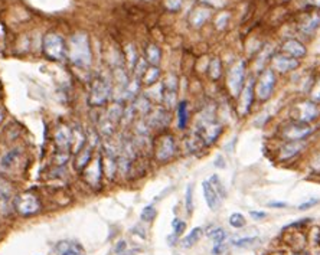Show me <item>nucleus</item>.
<instances>
[{"mask_svg": "<svg viewBox=\"0 0 320 255\" xmlns=\"http://www.w3.org/2000/svg\"><path fill=\"white\" fill-rule=\"evenodd\" d=\"M71 140H72V130L66 125H59L55 132V143L59 147V150L71 149Z\"/></svg>", "mask_w": 320, "mask_h": 255, "instance_id": "20", "label": "nucleus"}, {"mask_svg": "<svg viewBox=\"0 0 320 255\" xmlns=\"http://www.w3.org/2000/svg\"><path fill=\"white\" fill-rule=\"evenodd\" d=\"M189 121V112H188V102L186 101H180L177 105V125L179 129H186V124Z\"/></svg>", "mask_w": 320, "mask_h": 255, "instance_id": "23", "label": "nucleus"}, {"mask_svg": "<svg viewBox=\"0 0 320 255\" xmlns=\"http://www.w3.org/2000/svg\"><path fill=\"white\" fill-rule=\"evenodd\" d=\"M13 195V188L12 185L6 180L0 176V200L2 202H9Z\"/></svg>", "mask_w": 320, "mask_h": 255, "instance_id": "26", "label": "nucleus"}, {"mask_svg": "<svg viewBox=\"0 0 320 255\" xmlns=\"http://www.w3.org/2000/svg\"><path fill=\"white\" fill-rule=\"evenodd\" d=\"M304 3L313 9H320V0H304Z\"/></svg>", "mask_w": 320, "mask_h": 255, "instance_id": "44", "label": "nucleus"}, {"mask_svg": "<svg viewBox=\"0 0 320 255\" xmlns=\"http://www.w3.org/2000/svg\"><path fill=\"white\" fill-rule=\"evenodd\" d=\"M3 117H5V115H3V111L0 110V122L3 121Z\"/></svg>", "mask_w": 320, "mask_h": 255, "instance_id": "47", "label": "nucleus"}, {"mask_svg": "<svg viewBox=\"0 0 320 255\" xmlns=\"http://www.w3.org/2000/svg\"><path fill=\"white\" fill-rule=\"evenodd\" d=\"M208 236L215 242V245H222V242L225 241L227 233H225V231L221 229V228H215V229H212V231L208 232Z\"/></svg>", "mask_w": 320, "mask_h": 255, "instance_id": "31", "label": "nucleus"}, {"mask_svg": "<svg viewBox=\"0 0 320 255\" xmlns=\"http://www.w3.org/2000/svg\"><path fill=\"white\" fill-rule=\"evenodd\" d=\"M240 102H238V111L241 115H247L248 111L251 110L253 100H254V81H250L248 84L244 85L241 94L238 95Z\"/></svg>", "mask_w": 320, "mask_h": 255, "instance_id": "15", "label": "nucleus"}, {"mask_svg": "<svg viewBox=\"0 0 320 255\" xmlns=\"http://www.w3.org/2000/svg\"><path fill=\"white\" fill-rule=\"evenodd\" d=\"M202 235H203V229L200 228V226H196V228H193L190 232L182 239V246H185V248H190V246H193V245L198 242L199 239L202 238Z\"/></svg>", "mask_w": 320, "mask_h": 255, "instance_id": "24", "label": "nucleus"}, {"mask_svg": "<svg viewBox=\"0 0 320 255\" xmlns=\"http://www.w3.org/2000/svg\"><path fill=\"white\" fill-rule=\"evenodd\" d=\"M176 153V143L172 134H163L160 136L155 143V156L156 159L162 163L170 160Z\"/></svg>", "mask_w": 320, "mask_h": 255, "instance_id": "8", "label": "nucleus"}, {"mask_svg": "<svg viewBox=\"0 0 320 255\" xmlns=\"http://www.w3.org/2000/svg\"><path fill=\"white\" fill-rule=\"evenodd\" d=\"M222 129L220 124H217V122H214V120H203L202 122V125L199 127V132H198V136L202 139V142L205 143V145H210V143H214L217 139H218V136L221 134Z\"/></svg>", "mask_w": 320, "mask_h": 255, "instance_id": "12", "label": "nucleus"}, {"mask_svg": "<svg viewBox=\"0 0 320 255\" xmlns=\"http://www.w3.org/2000/svg\"><path fill=\"white\" fill-rule=\"evenodd\" d=\"M44 52L52 61H62L66 55V44L58 34H48L44 38Z\"/></svg>", "mask_w": 320, "mask_h": 255, "instance_id": "3", "label": "nucleus"}, {"mask_svg": "<svg viewBox=\"0 0 320 255\" xmlns=\"http://www.w3.org/2000/svg\"><path fill=\"white\" fill-rule=\"evenodd\" d=\"M244 79H245V62L238 61L234 67H231L227 75V85L232 97H238L241 94L245 85Z\"/></svg>", "mask_w": 320, "mask_h": 255, "instance_id": "4", "label": "nucleus"}, {"mask_svg": "<svg viewBox=\"0 0 320 255\" xmlns=\"http://www.w3.org/2000/svg\"><path fill=\"white\" fill-rule=\"evenodd\" d=\"M91 156H92L91 146H84V147L78 152L75 163H74V166H75V169H77L78 172H82L85 167L88 166V163L91 162Z\"/></svg>", "mask_w": 320, "mask_h": 255, "instance_id": "22", "label": "nucleus"}, {"mask_svg": "<svg viewBox=\"0 0 320 255\" xmlns=\"http://www.w3.org/2000/svg\"><path fill=\"white\" fill-rule=\"evenodd\" d=\"M209 69H210L209 71L210 78H212V79H220V78H221V75H222L221 61H220L218 58H214V59H212Z\"/></svg>", "mask_w": 320, "mask_h": 255, "instance_id": "32", "label": "nucleus"}, {"mask_svg": "<svg viewBox=\"0 0 320 255\" xmlns=\"http://www.w3.org/2000/svg\"><path fill=\"white\" fill-rule=\"evenodd\" d=\"M311 98L316 102H320V79L314 84V87L311 89Z\"/></svg>", "mask_w": 320, "mask_h": 255, "instance_id": "38", "label": "nucleus"}, {"mask_svg": "<svg viewBox=\"0 0 320 255\" xmlns=\"http://www.w3.org/2000/svg\"><path fill=\"white\" fill-rule=\"evenodd\" d=\"M58 255H85V251L81 245L74 241H59L55 246Z\"/></svg>", "mask_w": 320, "mask_h": 255, "instance_id": "19", "label": "nucleus"}, {"mask_svg": "<svg viewBox=\"0 0 320 255\" xmlns=\"http://www.w3.org/2000/svg\"><path fill=\"white\" fill-rule=\"evenodd\" d=\"M281 52L286 54V55L291 56V58L301 59L303 56H306L307 49H306V46L301 44L300 41L294 39V38H288V39H286L281 44Z\"/></svg>", "mask_w": 320, "mask_h": 255, "instance_id": "16", "label": "nucleus"}, {"mask_svg": "<svg viewBox=\"0 0 320 255\" xmlns=\"http://www.w3.org/2000/svg\"><path fill=\"white\" fill-rule=\"evenodd\" d=\"M300 62L296 58H291V56L286 55V54H276L271 58V68L274 71H278V72H290V71H294L296 68H298Z\"/></svg>", "mask_w": 320, "mask_h": 255, "instance_id": "13", "label": "nucleus"}, {"mask_svg": "<svg viewBox=\"0 0 320 255\" xmlns=\"http://www.w3.org/2000/svg\"><path fill=\"white\" fill-rule=\"evenodd\" d=\"M66 52L74 65L79 68H87L91 65V48L88 36L85 34L72 35Z\"/></svg>", "mask_w": 320, "mask_h": 255, "instance_id": "1", "label": "nucleus"}, {"mask_svg": "<svg viewBox=\"0 0 320 255\" xmlns=\"http://www.w3.org/2000/svg\"><path fill=\"white\" fill-rule=\"evenodd\" d=\"M13 208L22 216H31L41 211V202L33 193H22L13 200Z\"/></svg>", "mask_w": 320, "mask_h": 255, "instance_id": "5", "label": "nucleus"}, {"mask_svg": "<svg viewBox=\"0 0 320 255\" xmlns=\"http://www.w3.org/2000/svg\"><path fill=\"white\" fill-rule=\"evenodd\" d=\"M81 173L84 175V178L88 182L89 186L97 188L99 182H101V178H102V160H101V156L95 157L94 160H91L88 166L85 167Z\"/></svg>", "mask_w": 320, "mask_h": 255, "instance_id": "10", "label": "nucleus"}, {"mask_svg": "<svg viewBox=\"0 0 320 255\" xmlns=\"http://www.w3.org/2000/svg\"><path fill=\"white\" fill-rule=\"evenodd\" d=\"M210 8H205V6H199V8H195L190 16H189V23L193 26V28H200L203 26L205 23L208 22V19L210 18Z\"/></svg>", "mask_w": 320, "mask_h": 255, "instance_id": "18", "label": "nucleus"}, {"mask_svg": "<svg viewBox=\"0 0 320 255\" xmlns=\"http://www.w3.org/2000/svg\"><path fill=\"white\" fill-rule=\"evenodd\" d=\"M214 165H215V167H220V169H225L227 167V163H224V157L222 156H217Z\"/></svg>", "mask_w": 320, "mask_h": 255, "instance_id": "43", "label": "nucleus"}, {"mask_svg": "<svg viewBox=\"0 0 320 255\" xmlns=\"http://www.w3.org/2000/svg\"><path fill=\"white\" fill-rule=\"evenodd\" d=\"M202 189H203V196H205V200H206L210 211H218L221 206V198L218 196L215 189L212 188L209 180L202 182Z\"/></svg>", "mask_w": 320, "mask_h": 255, "instance_id": "17", "label": "nucleus"}, {"mask_svg": "<svg viewBox=\"0 0 320 255\" xmlns=\"http://www.w3.org/2000/svg\"><path fill=\"white\" fill-rule=\"evenodd\" d=\"M306 149V143L303 140H293V142H286L283 147L278 152V160L281 162H287L291 160L293 157L300 155L303 150Z\"/></svg>", "mask_w": 320, "mask_h": 255, "instance_id": "14", "label": "nucleus"}, {"mask_svg": "<svg viewBox=\"0 0 320 255\" xmlns=\"http://www.w3.org/2000/svg\"><path fill=\"white\" fill-rule=\"evenodd\" d=\"M209 183L212 185V188L215 189V192L218 193V196H220L221 199H225V198H227V190L224 188L221 179H220L218 175H212L209 178Z\"/></svg>", "mask_w": 320, "mask_h": 255, "instance_id": "29", "label": "nucleus"}, {"mask_svg": "<svg viewBox=\"0 0 320 255\" xmlns=\"http://www.w3.org/2000/svg\"><path fill=\"white\" fill-rule=\"evenodd\" d=\"M250 215H251V218L255 219V221H263L265 219L268 215H267V212H263V211H251L250 212Z\"/></svg>", "mask_w": 320, "mask_h": 255, "instance_id": "40", "label": "nucleus"}, {"mask_svg": "<svg viewBox=\"0 0 320 255\" xmlns=\"http://www.w3.org/2000/svg\"><path fill=\"white\" fill-rule=\"evenodd\" d=\"M172 225H173V229H175V232L173 233H175V235H177V236H179V235H182V233L186 231V223H185L183 221L175 219Z\"/></svg>", "mask_w": 320, "mask_h": 255, "instance_id": "37", "label": "nucleus"}, {"mask_svg": "<svg viewBox=\"0 0 320 255\" xmlns=\"http://www.w3.org/2000/svg\"><path fill=\"white\" fill-rule=\"evenodd\" d=\"M185 205L188 213H192L193 211V185L189 183L186 186V193H185Z\"/></svg>", "mask_w": 320, "mask_h": 255, "instance_id": "35", "label": "nucleus"}, {"mask_svg": "<svg viewBox=\"0 0 320 255\" xmlns=\"http://www.w3.org/2000/svg\"><path fill=\"white\" fill-rule=\"evenodd\" d=\"M313 133V129L309 125V122L303 121H291L286 124L281 129V137L286 142H293V140H304L307 136Z\"/></svg>", "mask_w": 320, "mask_h": 255, "instance_id": "7", "label": "nucleus"}, {"mask_svg": "<svg viewBox=\"0 0 320 255\" xmlns=\"http://www.w3.org/2000/svg\"><path fill=\"white\" fill-rule=\"evenodd\" d=\"M166 122H169V114L165 110H156L153 115H150V124L152 125H165Z\"/></svg>", "mask_w": 320, "mask_h": 255, "instance_id": "28", "label": "nucleus"}, {"mask_svg": "<svg viewBox=\"0 0 320 255\" xmlns=\"http://www.w3.org/2000/svg\"><path fill=\"white\" fill-rule=\"evenodd\" d=\"M287 205V202H270V203H268L270 208H276V209H283V208H286Z\"/></svg>", "mask_w": 320, "mask_h": 255, "instance_id": "42", "label": "nucleus"}, {"mask_svg": "<svg viewBox=\"0 0 320 255\" xmlns=\"http://www.w3.org/2000/svg\"><path fill=\"white\" fill-rule=\"evenodd\" d=\"M254 94L260 101H267L271 98L276 87V74L273 68H265L261 71L257 84H254Z\"/></svg>", "mask_w": 320, "mask_h": 255, "instance_id": "2", "label": "nucleus"}, {"mask_svg": "<svg viewBox=\"0 0 320 255\" xmlns=\"http://www.w3.org/2000/svg\"><path fill=\"white\" fill-rule=\"evenodd\" d=\"M177 238H179V236H177V235H175V233L169 235V236H167V242H169V245H170V246H175L177 242Z\"/></svg>", "mask_w": 320, "mask_h": 255, "instance_id": "45", "label": "nucleus"}, {"mask_svg": "<svg viewBox=\"0 0 320 255\" xmlns=\"http://www.w3.org/2000/svg\"><path fill=\"white\" fill-rule=\"evenodd\" d=\"M317 114H319L317 105L314 102H310V101L300 102L293 110V117H294L296 121L309 122L311 120H314L317 117Z\"/></svg>", "mask_w": 320, "mask_h": 255, "instance_id": "11", "label": "nucleus"}, {"mask_svg": "<svg viewBox=\"0 0 320 255\" xmlns=\"http://www.w3.org/2000/svg\"><path fill=\"white\" fill-rule=\"evenodd\" d=\"M156 215H157V211H156L155 206L153 205H147L146 208H143L140 218L144 222H152L156 218Z\"/></svg>", "mask_w": 320, "mask_h": 255, "instance_id": "34", "label": "nucleus"}, {"mask_svg": "<svg viewBox=\"0 0 320 255\" xmlns=\"http://www.w3.org/2000/svg\"><path fill=\"white\" fill-rule=\"evenodd\" d=\"M298 32L304 36H311L320 28V9H311L301 15L297 22Z\"/></svg>", "mask_w": 320, "mask_h": 255, "instance_id": "9", "label": "nucleus"}, {"mask_svg": "<svg viewBox=\"0 0 320 255\" xmlns=\"http://www.w3.org/2000/svg\"><path fill=\"white\" fill-rule=\"evenodd\" d=\"M257 241H258V236H245V238L235 239V241L232 242V245L237 246V248H247V246L254 245Z\"/></svg>", "mask_w": 320, "mask_h": 255, "instance_id": "33", "label": "nucleus"}, {"mask_svg": "<svg viewBox=\"0 0 320 255\" xmlns=\"http://www.w3.org/2000/svg\"><path fill=\"white\" fill-rule=\"evenodd\" d=\"M111 94V87L109 81L105 78H95L91 85V92H89V104L94 107L104 105Z\"/></svg>", "mask_w": 320, "mask_h": 255, "instance_id": "6", "label": "nucleus"}, {"mask_svg": "<svg viewBox=\"0 0 320 255\" xmlns=\"http://www.w3.org/2000/svg\"><path fill=\"white\" fill-rule=\"evenodd\" d=\"M146 58H147V62L150 64V65H157L159 62H160V58H162V52H160V49H159V46H156V45H149L147 48H146Z\"/></svg>", "mask_w": 320, "mask_h": 255, "instance_id": "25", "label": "nucleus"}, {"mask_svg": "<svg viewBox=\"0 0 320 255\" xmlns=\"http://www.w3.org/2000/svg\"><path fill=\"white\" fill-rule=\"evenodd\" d=\"M21 157V150L19 149H13L11 152H8L6 155L0 159V169L5 172H11L12 169L15 167V165L18 163Z\"/></svg>", "mask_w": 320, "mask_h": 255, "instance_id": "21", "label": "nucleus"}, {"mask_svg": "<svg viewBox=\"0 0 320 255\" xmlns=\"http://www.w3.org/2000/svg\"><path fill=\"white\" fill-rule=\"evenodd\" d=\"M136 252H137V249H133V251H129V252H127V251H124V252L120 255H134Z\"/></svg>", "mask_w": 320, "mask_h": 255, "instance_id": "46", "label": "nucleus"}, {"mask_svg": "<svg viewBox=\"0 0 320 255\" xmlns=\"http://www.w3.org/2000/svg\"><path fill=\"white\" fill-rule=\"evenodd\" d=\"M183 5V0H166L165 6L167 11L177 12Z\"/></svg>", "mask_w": 320, "mask_h": 255, "instance_id": "36", "label": "nucleus"}, {"mask_svg": "<svg viewBox=\"0 0 320 255\" xmlns=\"http://www.w3.org/2000/svg\"><path fill=\"white\" fill-rule=\"evenodd\" d=\"M159 75H160L159 68L152 65V67L147 68L143 72V82L146 85H152V84H155L156 81L159 79Z\"/></svg>", "mask_w": 320, "mask_h": 255, "instance_id": "27", "label": "nucleus"}, {"mask_svg": "<svg viewBox=\"0 0 320 255\" xmlns=\"http://www.w3.org/2000/svg\"><path fill=\"white\" fill-rule=\"evenodd\" d=\"M319 203V199H309L307 202H304V203H301L300 206H298V209L300 211H306V209H310L311 206H314V205H317Z\"/></svg>", "mask_w": 320, "mask_h": 255, "instance_id": "39", "label": "nucleus"}, {"mask_svg": "<svg viewBox=\"0 0 320 255\" xmlns=\"http://www.w3.org/2000/svg\"><path fill=\"white\" fill-rule=\"evenodd\" d=\"M126 248H127V244H126V241H120V242H117L116 245V248H114V252L117 255L123 254L124 251H126Z\"/></svg>", "mask_w": 320, "mask_h": 255, "instance_id": "41", "label": "nucleus"}, {"mask_svg": "<svg viewBox=\"0 0 320 255\" xmlns=\"http://www.w3.org/2000/svg\"><path fill=\"white\" fill-rule=\"evenodd\" d=\"M230 225H231L232 228H235V229H241V228H244L247 225V219H245V216H244L243 213L235 212V213H232L231 216H230Z\"/></svg>", "mask_w": 320, "mask_h": 255, "instance_id": "30", "label": "nucleus"}]
</instances>
